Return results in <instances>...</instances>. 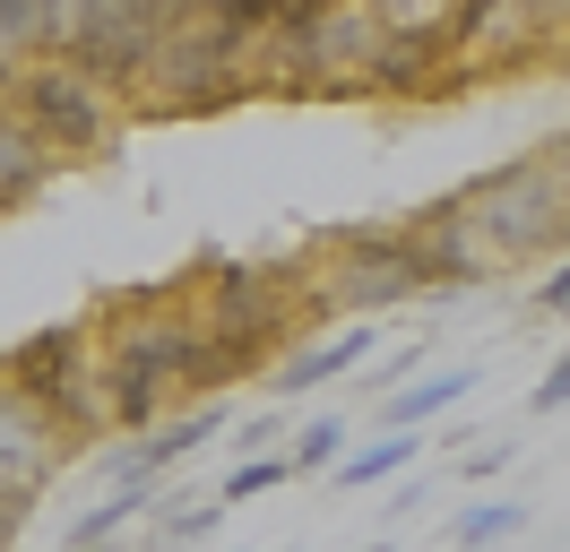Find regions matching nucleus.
<instances>
[{
  "label": "nucleus",
  "instance_id": "1",
  "mask_svg": "<svg viewBox=\"0 0 570 552\" xmlns=\"http://www.w3.org/2000/svg\"><path fill=\"white\" fill-rule=\"evenodd\" d=\"M406 0H294L250 52V96L277 103H372V52Z\"/></svg>",
  "mask_w": 570,
  "mask_h": 552
},
{
  "label": "nucleus",
  "instance_id": "2",
  "mask_svg": "<svg viewBox=\"0 0 570 552\" xmlns=\"http://www.w3.org/2000/svg\"><path fill=\"white\" fill-rule=\"evenodd\" d=\"M285 285H294V310H303V319H321V310H337V319H381V310L424 294V268H415L406 225H337L303 268H285Z\"/></svg>",
  "mask_w": 570,
  "mask_h": 552
},
{
  "label": "nucleus",
  "instance_id": "3",
  "mask_svg": "<svg viewBox=\"0 0 570 552\" xmlns=\"http://www.w3.org/2000/svg\"><path fill=\"white\" fill-rule=\"evenodd\" d=\"M0 379H9L36 414H52V432L70 441V457L87 441H105V432H112L96 319H52V328H36V337H18L9 354H0Z\"/></svg>",
  "mask_w": 570,
  "mask_h": 552
},
{
  "label": "nucleus",
  "instance_id": "4",
  "mask_svg": "<svg viewBox=\"0 0 570 552\" xmlns=\"http://www.w3.org/2000/svg\"><path fill=\"white\" fill-rule=\"evenodd\" d=\"M243 96H250V52L225 43L208 27V9L190 0L165 27V43H156V61H147V78H139V96H130L121 121H216Z\"/></svg>",
  "mask_w": 570,
  "mask_h": 552
},
{
  "label": "nucleus",
  "instance_id": "5",
  "mask_svg": "<svg viewBox=\"0 0 570 552\" xmlns=\"http://www.w3.org/2000/svg\"><path fill=\"white\" fill-rule=\"evenodd\" d=\"M0 103L43 138V156L61 172L70 165H112V156H121V103H112L105 87H87V78H78L70 61H52V52L0 61Z\"/></svg>",
  "mask_w": 570,
  "mask_h": 552
},
{
  "label": "nucleus",
  "instance_id": "6",
  "mask_svg": "<svg viewBox=\"0 0 570 552\" xmlns=\"http://www.w3.org/2000/svg\"><path fill=\"white\" fill-rule=\"evenodd\" d=\"M459 199H466V216H475V234L493 241L501 276H510V268H535V259H562V250H570V199L553 190V172L535 165V156H510V165L475 172Z\"/></svg>",
  "mask_w": 570,
  "mask_h": 552
},
{
  "label": "nucleus",
  "instance_id": "7",
  "mask_svg": "<svg viewBox=\"0 0 570 552\" xmlns=\"http://www.w3.org/2000/svg\"><path fill=\"white\" fill-rule=\"evenodd\" d=\"M406 241H415V268H424V294H475V285H493L501 259L493 241L475 234V216H466V199L450 190V199H432L406 216Z\"/></svg>",
  "mask_w": 570,
  "mask_h": 552
},
{
  "label": "nucleus",
  "instance_id": "8",
  "mask_svg": "<svg viewBox=\"0 0 570 552\" xmlns=\"http://www.w3.org/2000/svg\"><path fill=\"white\" fill-rule=\"evenodd\" d=\"M441 96H459V69L441 52V27L415 18V9H397L381 52H372V103H441Z\"/></svg>",
  "mask_w": 570,
  "mask_h": 552
},
{
  "label": "nucleus",
  "instance_id": "9",
  "mask_svg": "<svg viewBox=\"0 0 570 552\" xmlns=\"http://www.w3.org/2000/svg\"><path fill=\"white\" fill-rule=\"evenodd\" d=\"M70 466V441L52 432V414H36L9 379H0V492H18V501H43L52 483Z\"/></svg>",
  "mask_w": 570,
  "mask_h": 552
},
{
  "label": "nucleus",
  "instance_id": "10",
  "mask_svg": "<svg viewBox=\"0 0 570 552\" xmlns=\"http://www.w3.org/2000/svg\"><path fill=\"white\" fill-rule=\"evenodd\" d=\"M225 432H234V406H190V414H165L156 432L121 441V483H165L181 457H199V448L225 441Z\"/></svg>",
  "mask_w": 570,
  "mask_h": 552
},
{
  "label": "nucleus",
  "instance_id": "11",
  "mask_svg": "<svg viewBox=\"0 0 570 552\" xmlns=\"http://www.w3.org/2000/svg\"><path fill=\"white\" fill-rule=\"evenodd\" d=\"M372 354H381V319H346L337 337L303 345V354H285V363H277V388H285V397H303V388H328V379L363 372Z\"/></svg>",
  "mask_w": 570,
  "mask_h": 552
},
{
  "label": "nucleus",
  "instance_id": "12",
  "mask_svg": "<svg viewBox=\"0 0 570 552\" xmlns=\"http://www.w3.org/2000/svg\"><path fill=\"white\" fill-rule=\"evenodd\" d=\"M475 397V363H441V372L406 379V388H390L381 406H372V432H424L432 414H450Z\"/></svg>",
  "mask_w": 570,
  "mask_h": 552
},
{
  "label": "nucleus",
  "instance_id": "13",
  "mask_svg": "<svg viewBox=\"0 0 570 552\" xmlns=\"http://www.w3.org/2000/svg\"><path fill=\"white\" fill-rule=\"evenodd\" d=\"M52 156H43V138L0 103V216H18V207H36L43 190H52Z\"/></svg>",
  "mask_w": 570,
  "mask_h": 552
},
{
  "label": "nucleus",
  "instance_id": "14",
  "mask_svg": "<svg viewBox=\"0 0 570 552\" xmlns=\"http://www.w3.org/2000/svg\"><path fill=\"white\" fill-rule=\"evenodd\" d=\"M415 466V432H372V441H355L337 466H328V483L337 492H372V483H390Z\"/></svg>",
  "mask_w": 570,
  "mask_h": 552
},
{
  "label": "nucleus",
  "instance_id": "15",
  "mask_svg": "<svg viewBox=\"0 0 570 552\" xmlns=\"http://www.w3.org/2000/svg\"><path fill=\"white\" fill-rule=\"evenodd\" d=\"M519 526H528V510H519V501H466L459 526H450V544H459V552H493V544H510Z\"/></svg>",
  "mask_w": 570,
  "mask_h": 552
},
{
  "label": "nucleus",
  "instance_id": "16",
  "mask_svg": "<svg viewBox=\"0 0 570 552\" xmlns=\"http://www.w3.org/2000/svg\"><path fill=\"white\" fill-rule=\"evenodd\" d=\"M346 448H355V432H346L337 414H312V423L294 432V448H285V466H294V475H321V466H337Z\"/></svg>",
  "mask_w": 570,
  "mask_h": 552
},
{
  "label": "nucleus",
  "instance_id": "17",
  "mask_svg": "<svg viewBox=\"0 0 570 552\" xmlns=\"http://www.w3.org/2000/svg\"><path fill=\"white\" fill-rule=\"evenodd\" d=\"M277 483H294V466H285V448H268V457H243L234 475L216 483V510H243V501H259V492H277Z\"/></svg>",
  "mask_w": 570,
  "mask_h": 552
},
{
  "label": "nucleus",
  "instance_id": "18",
  "mask_svg": "<svg viewBox=\"0 0 570 552\" xmlns=\"http://www.w3.org/2000/svg\"><path fill=\"white\" fill-rule=\"evenodd\" d=\"M216 526H225L216 501H156V535H165V544H208ZM165 544H156V552H165Z\"/></svg>",
  "mask_w": 570,
  "mask_h": 552
},
{
  "label": "nucleus",
  "instance_id": "19",
  "mask_svg": "<svg viewBox=\"0 0 570 552\" xmlns=\"http://www.w3.org/2000/svg\"><path fill=\"white\" fill-rule=\"evenodd\" d=\"M535 319H570V250L535 276Z\"/></svg>",
  "mask_w": 570,
  "mask_h": 552
},
{
  "label": "nucleus",
  "instance_id": "20",
  "mask_svg": "<svg viewBox=\"0 0 570 552\" xmlns=\"http://www.w3.org/2000/svg\"><path fill=\"white\" fill-rule=\"evenodd\" d=\"M535 414H570V345L544 363V379H535V397H528Z\"/></svg>",
  "mask_w": 570,
  "mask_h": 552
},
{
  "label": "nucleus",
  "instance_id": "21",
  "mask_svg": "<svg viewBox=\"0 0 570 552\" xmlns=\"http://www.w3.org/2000/svg\"><path fill=\"white\" fill-rule=\"evenodd\" d=\"M285 432V414L277 406H259V414H234V441H243V457H268V441Z\"/></svg>",
  "mask_w": 570,
  "mask_h": 552
},
{
  "label": "nucleus",
  "instance_id": "22",
  "mask_svg": "<svg viewBox=\"0 0 570 552\" xmlns=\"http://www.w3.org/2000/svg\"><path fill=\"white\" fill-rule=\"evenodd\" d=\"M535 165L553 172V190L570 199V130H553V138H544V147H535Z\"/></svg>",
  "mask_w": 570,
  "mask_h": 552
},
{
  "label": "nucleus",
  "instance_id": "23",
  "mask_svg": "<svg viewBox=\"0 0 570 552\" xmlns=\"http://www.w3.org/2000/svg\"><path fill=\"white\" fill-rule=\"evenodd\" d=\"M27 510H36V501H18V492H0V552L18 544V526H27Z\"/></svg>",
  "mask_w": 570,
  "mask_h": 552
},
{
  "label": "nucleus",
  "instance_id": "24",
  "mask_svg": "<svg viewBox=\"0 0 570 552\" xmlns=\"http://www.w3.org/2000/svg\"><path fill=\"white\" fill-rule=\"evenodd\" d=\"M501 466H510V448H475V457H466L459 475H466V483H484V475H501Z\"/></svg>",
  "mask_w": 570,
  "mask_h": 552
},
{
  "label": "nucleus",
  "instance_id": "25",
  "mask_svg": "<svg viewBox=\"0 0 570 552\" xmlns=\"http://www.w3.org/2000/svg\"><path fill=\"white\" fill-rule=\"evenodd\" d=\"M70 552H121V544H70Z\"/></svg>",
  "mask_w": 570,
  "mask_h": 552
},
{
  "label": "nucleus",
  "instance_id": "26",
  "mask_svg": "<svg viewBox=\"0 0 570 552\" xmlns=\"http://www.w3.org/2000/svg\"><path fill=\"white\" fill-rule=\"evenodd\" d=\"M372 552H397V544H372Z\"/></svg>",
  "mask_w": 570,
  "mask_h": 552
}]
</instances>
